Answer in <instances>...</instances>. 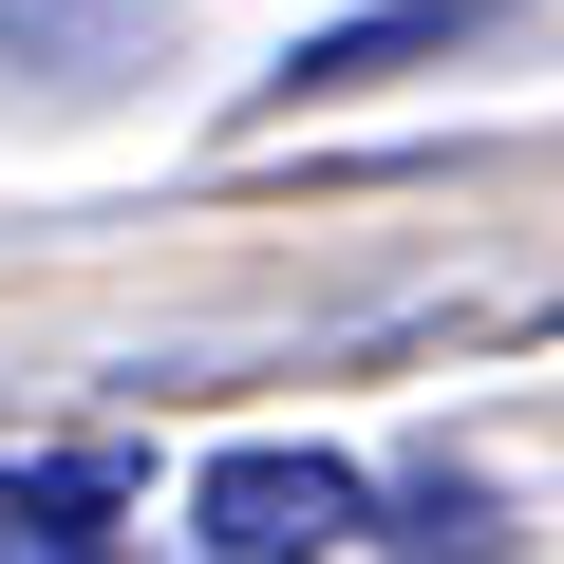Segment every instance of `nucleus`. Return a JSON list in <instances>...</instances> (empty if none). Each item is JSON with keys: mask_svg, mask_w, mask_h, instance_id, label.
<instances>
[{"mask_svg": "<svg viewBox=\"0 0 564 564\" xmlns=\"http://www.w3.org/2000/svg\"><path fill=\"white\" fill-rule=\"evenodd\" d=\"M395 545H414V564H489V545H508V508H489V489H470V470H433V489H414V527H395Z\"/></svg>", "mask_w": 564, "mask_h": 564, "instance_id": "obj_4", "label": "nucleus"}, {"mask_svg": "<svg viewBox=\"0 0 564 564\" xmlns=\"http://www.w3.org/2000/svg\"><path fill=\"white\" fill-rule=\"evenodd\" d=\"M470 20H489V0H377V20L302 39V95H358V76H414V57H452Z\"/></svg>", "mask_w": 564, "mask_h": 564, "instance_id": "obj_2", "label": "nucleus"}, {"mask_svg": "<svg viewBox=\"0 0 564 564\" xmlns=\"http://www.w3.org/2000/svg\"><path fill=\"white\" fill-rule=\"evenodd\" d=\"M188 527H207L226 564H321V545L377 527V489H358L339 452H226V470L188 489Z\"/></svg>", "mask_w": 564, "mask_h": 564, "instance_id": "obj_1", "label": "nucleus"}, {"mask_svg": "<svg viewBox=\"0 0 564 564\" xmlns=\"http://www.w3.org/2000/svg\"><path fill=\"white\" fill-rule=\"evenodd\" d=\"M95 527H113L95 470H0V564H113Z\"/></svg>", "mask_w": 564, "mask_h": 564, "instance_id": "obj_3", "label": "nucleus"}]
</instances>
